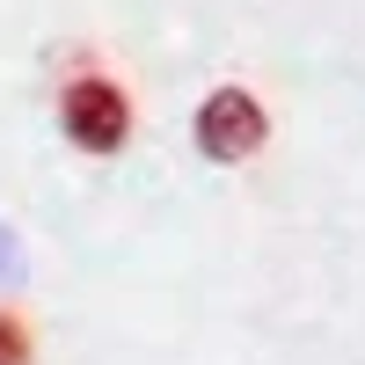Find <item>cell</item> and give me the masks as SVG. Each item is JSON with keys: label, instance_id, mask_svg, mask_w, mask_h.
Masks as SVG:
<instances>
[{"label": "cell", "instance_id": "cell-1", "mask_svg": "<svg viewBox=\"0 0 365 365\" xmlns=\"http://www.w3.org/2000/svg\"><path fill=\"white\" fill-rule=\"evenodd\" d=\"M58 132H66L81 154H125V139H132V96H125V81H110V73H73L66 88H58Z\"/></svg>", "mask_w": 365, "mask_h": 365}, {"label": "cell", "instance_id": "cell-2", "mask_svg": "<svg viewBox=\"0 0 365 365\" xmlns=\"http://www.w3.org/2000/svg\"><path fill=\"white\" fill-rule=\"evenodd\" d=\"M190 139H197L205 161L241 168V161L263 154V139H270V110L249 96V88H212V96L197 103V117H190Z\"/></svg>", "mask_w": 365, "mask_h": 365}, {"label": "cell", "instance_id": "cell-3", "mask_svg": "<svg viewBox=\"0 0 365 365\" xmlns=\"http://www.w3.org/2000/svg\"><path fill=\"white\" fill-rule=\"evenodd\" d=\"M37 358V344H29V322L0 307V365H29Z\"/></svg>", "mask_w": 365, "mask_h": 365}]
</instances>
